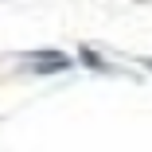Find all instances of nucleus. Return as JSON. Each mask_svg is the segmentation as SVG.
Here are the masks:
<instances>
[{
    "instance_id": "nucleus-2",
    "label": "nucleus",
    "mask_w": 152,
    "mask_h": 152,
    "mask_svg": "<svg viewBox=\"0 0 152 152\" xmlns=\"http://www.w3.org/2000/svg\"><path fill=\"white\" fill-rule=\"evenodd\" d=\"M78 63L90 66V70H98V74H109V63H105L98 51H90V47H78Z\"/></svg>"
},
{
    "instance_id": "nucleus-1",
    "label": "nucleus",
    "mask_w": 152,
    "mask_h": 152,
    "mask_svg": "<svg viewBox=\"0 0 152 152\" xmlns=\"http://www.w3.org/2000/svg\"><path fill=\"white\" fill-rule=\"evenodd\" d=\"M23 63H27V70H31V74L47 78V74H63V70H70L74 58L63 55V51H31V55H23Z\"/></svg>"
}]
</instances>
